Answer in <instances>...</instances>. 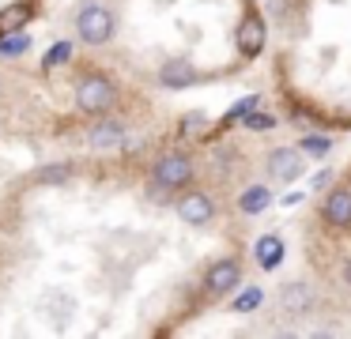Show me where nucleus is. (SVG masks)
Here are the masks:
<instances>
[{"instance_id":"f257e3e1","label":"nucleus","mask_w":351,"mask_h":339,"mask_svg":"<svg viewBox=\"0 0 351 339\" xmlns=\"http://www.w3.org/2000/svg\"><path fill=\"white\" fill-rule=\"evenodd\" d=\"M76 30H80V38H84L87 45H102V42H110V34H114V15H110L102 4H84L80 15H76Z\"/></svg>"},{"instance_id":"f03ea898","label":"nucleus","mask_w":351,"mask_h":339,"mask_svg":"<svg viewBox=\"0 0 351 339\" xmlns=\"http://www.w3.org/2000/svg\"><path fill=\"white\" fill-rule=\"evenodd\" d=\"M76 105L84 113H106L114 105V83L106 75H87L76 87Z\"/></svg>"},{"instance_id":"7ed1b4c3","label":"nucleus","mask_w":351,"mask_h":339,"mask_svg":"<svg viewBox=\"0 0 351 339\" xmlns=\"http://www.w3.org/2000/svg\"><path fill=\"white\" fill-rule=\"evenodd\" d=\"M189 177H193V162L185 155H162L155 162V181L162 188H182Z\"/></svg>"},{"instance_id":"20e7f679","label":"nucleus","mask_w":351,"mask_h":339,"mask_svg":"<svg viewBox=\"0 0 351 339\" xmlns=\"http://www.w3.org/2000/svg\"><path fill=\"white\" fill-rule=\"evenodd\" d=\"M178 215H182L189 226H204L208 218L215 215V208H212V200H208L204 192H189V196L178 200Z\"/></svg>"},{"instance_id":"39448f33","label":"nucleus","mask_w":351,"mask_h":339,"mask_svg":"<svg viewBox=\"0 0 351 339\" xmlns=\"http://www.w3.org/2000/svg\"><path fill=\"white\" fill-rule=\"evenodd\" d=\"M238 279H242V268H238L234 260H219V264H212V268H208L204 286L212 294H227V290H234V286H238Z\"/></svg>"},{"instance_id":"423d86ee","label":"nucleus","mask_w":351,"mask_h":339,"mask_svg":"<svg viewBox=\"0 0 351 339\" xmlns=\"http://www.w3.org/2000/svg\"><path fill=\"white\" fill-rule=\"evenodd\" d=\"M265 49V23L257 15H245L242 27H238V53L242 57H257Z\"/></svg>"},{"instance_id":"0eeeda50","label":"nucleus","mask_w":351,"mask_h":339,"mask_svg":"<svg viewBox=\"0 0 351 339\" xmlns=\"http://www.w3.org/2000/svg\"><path fill=\"white\" fill-rule=\"evenodd\" d=\"M268 170H272V177H280V181H295L298 173H302V158H298V151L280 147V151L268 155Z\"/></svg>"},{"instance_id":"6e6552de","label":"nucleus","mask_w":351,"mask_h":339,"mask_svg":"<svg viewBox=\"0 0 351 339\" xmlns=\"http://www.w3.org/2000/svg\"><path fill=\"white\" fill-rule=\"evenodd\" d=\"M253 256H257V264H261L265 271L280 268V260H283V238H280V234H265V238H257Z\"/></svg>"},{"instance_id":"1a4fd4ad","label":"nucleus","mask_w":351,"mask_h":339,"mask_svg":"<svg viewBox=\"0 0 351 339\" xmlns=\"http://www.w3.org/2000/svg\"><path fill=\"white\" fill-rule=\"evenodd\" d=\"M325 218L332 226H351V192H332L325 200Z\"/></svg>"},{"instance_id":"9d476101","label":"nucleus","mask_w":351,"mask_h":339,"mask_svg":"<svg viewBox=\"0 0 351 339\" xmlns=\"http://www.w3.org/2000/svg\"><path fill=\"white\" fill-rule=\"evenodd\" d=\"M280 305L287 309V313H306V309L313 305V290H310V286H302V283H295V286H287V290H283Z\"/></svg>"},{"instance_id":"9b49d317","label":"nucleus","mask_w":351,"mask_h":339,"mask_svg":"<svg viewBox=\"0 0 351 339\" xmlns=\"http://www.w3.org/2000/svg\"><path fill=\"white\" fill-rule=\"evenodd\" d=\"M268 203H272V192H268L265 185H250L242 196H238V208L245 211V215H257V211H265Z\"/></svg>"},{"instance_id":"f8f14e48","label":"nucleus","mask_w":351,"mask_h":339,"mask_svg":"<svg viewBox=\"0 0 351 339\" xmlns=\"http://www.w3.org/2000/svg\"><path fill=\"white\" fill-rule=\"evenodd\" d=\"M125 128L117 125V121H102V125H95L91 132H87V140L95 143V147H114V143H121Z\"/></svg>"},{"instance_id":"ddd939ff","label":"nucleus","mask_w":351,"mask_h":339,"mask_svg":"<svg viewBox=\"0 0 351 339\" xmlns=\"http://www.w3.org/2000/svg\"><path fill=\"white\" fill-rule=\"evenodd\" d=\"M167 87H185V83L193 79V64L189 60H170L167 68H162V75H159Z\"/></svg>"},{"instance_id":"4468645a","label":"nucleus","mask_w":351,"mask_h":339,"mask_svg":"<svg viewBox=\"0 0 351 339\" xmlns=\"http://www.w3.org/2000/svg\"><path fill=\"white\" fill-rule=\"evenodd\" d=\"M31 49V38L23 30H8V34L0 38V57H19V53Z\"/></svg>"},{"instance_id":"2eb2a0df","label":"nucleus","mask_w":351,"mask_h":339,"mask_svg":"<svg viewBox=\"0 0 351 339\" xmlns=\"http://www.w3.org/2000/svg\"><path fill=\"white\" fill-rule=\"evenodd\" d=\"M27 19H31V8H27V4H16V8H8V12H4V19H0V34H8V30L23 27Z\"/></svg>"},{"instance_id":"dca6fc26","label":"nucleus","mask_w":351,"mask_h":339,"mask_svg":"<svg viewBox=\"0 0 351 339\" xmlns=\"http://www.w3.org/2000/svg\"><path fill=\"white\" fill-rule=\"evenodd\" d=\"M261 301H265V290H261V286H250V290H242L234 298V309H238V313H253Z\"/></svg>"},{"instance_id":"f3484780","label":"nucleus","mask_w":351,"mask_h":339,"mask_svg":"<svg viewBox=\"0 0 351 339\" xmlns=\"http://www.w3.org/2000/svg\"><path fill=\"white\" fill-rule=\"evenodd\" d=\"M253 110H257V95H250V98H238V102H234V110L227 113V125H230V121H242V117H250Z\"/></svg>"},{"instance_id":"a211bd4d","label":"nucleus","mask_w":351,"mask_h":339,"mask_svg":"<svg viewBox=\"0 0 351 339\" xmlns=\"http://www.w3.org/2000/svg\"><path fill=\"white\" fill-rule=\"evenodd\" d=\"M69 57H72V45H69V42H57L53 49L46 53V60H42V64H46V68H57V64H64Z\"/></svg>"},{"instance_id":"6ab92c4d","label":"nucleus","mask_w":351,"mask_h":339,"mask_svg":"<svg viewBox=\"0 0 351 339\" xmlns=\"http://www.w3.org/2000/svg\"><path fill=\"white\" fill-rule=\"evenodd\" d=\"M302 151H306V155H325V151H328V140H325V136H306V140H302Z\"/></svg>"},{"instance_id":"aec40b11","label":"nucleus","mask_w":351,"mask_h":339,"mask_svg":"<svg viewBox=\"0 0 351 339\" xmlns=\"http://www.w3.org/2000/svg\"><path fill=\"white\" fill-rule=\"evenodd\" d=\"M69 173H72L69 166H46V170L38 173V181H46V185H49V181H64Z\"/></svg>"},{"instance_id":"412c9836","label":"nucleus","mask_w":351,"mask_h":339,"mask_svg":"<svg viewBox=\"0 0 351 339\" xmlns=\"http://www.w3.org/2000/svg\"><path fill=\"white\" fill-rule=\"evenodd\" d=\"M204 125H208V121L200 117V113H193V117H185V121H182V132H200Z\"/></svg>"},{"instance_id":"4be33fe9","label":"nucleus","mask_w":351,"mask_h":339,"mask_svg":"<svg viewBox=\"0 0 351 339\" xmlns=\"http://www.w3.org/2000/svg\"><path fill=\"white\" fill-rule=\"evenodd\" d=\"M245 125H250V128H272V117H265V113H250Z\"/></svg>"},{"instance_id":"5701e85b","label":"nucleus","mask_w":351,"mask_h":339,"mask_svg":"<svg viewBox=\"0 0 351 339\" xmlns=\"http://www.w3.org/2000/svg\"><path fill=\"white\" fill-rule=\"evenodd\" d=\"M343 279H348V286H351V260H348V268H343Z\"/></svg>"}]
</instances>
